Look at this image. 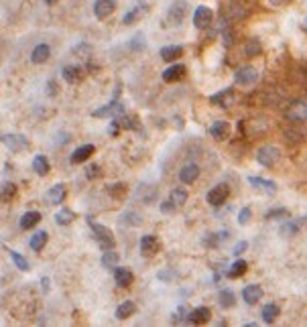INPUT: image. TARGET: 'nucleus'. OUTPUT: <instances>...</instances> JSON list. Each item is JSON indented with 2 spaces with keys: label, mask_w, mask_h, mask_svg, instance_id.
Listing matches in <instances>:
<instances>
[{
  "label": "nucleus",
  "mask_w": 307,
  "mask_h": 327,
  "mask_svg": "<svg viewBox=\"0 0 307 327\" xmlns=\"http://www.w3.org/2000/svg\"><path fill=\"white\" fill-rule=\"evenodd\" d=\"M88 222H90V228H92V232H94V236H96V240H98V246H100L102 250H112L114 244H116L114 234H112L106 226L96 224V222H92V220H88Z\"/></svg>",
  "instance_id": "nucleus-1"
},
{
  "label": "nucleus",
  "mask_w": 307,
  "mask_h": 327,
  "mask_svg": "<svg viewBox=\"0 0 307 327\" xmlns=\"http://www.w3.org/2000/svg\"><path fill=\"white\" fill-rule=\"evenodd\" d=\"M285 116L291 122H305L307 120V98H299L293 104H289V108L285 110Z\"/></svg>",
  "instance_id": "nucleus-2"
},
{
  "label": "nucleus",
  "mask_w": 307,
  "mask_h": 327,
  "mask_svg": "<svg viewBox=\"0 0 307 327\" xmlns=\"http://www.w3.org/2000/svg\"><path fill=\"white\" fill-rule=\"evenodd\" d=\"M193 27L195 29H199V31H206L210 25H212V21H214V11L210 9V7H197L195 11H193Z\"/></svg>",
  "instance_id": "nucleus-3"
},
{
  "label": "nucleus",
  "mask_w": 307,
  "mask_h": 327,
  "mask_svg": "<svg viewBox=\"0 0 307 327\" xmlns=\"http://www.w3.org/2000/svg\"><path fill=\"white\" fill-rule=\"evenodd\" d=\"M0 142H3L11 152H23L29 148V140L23 134H3L0 136Z\"/></svg>",
  "instance_id": "nucleus-4"
},
{
  "label": "nucleus",
  "mask_w": 307,
  "mask_h": 327,
  "mask_svg": "<svg viewBox=\"0 0 307 327\" xmlns=\"http://www.w3.org/2000/svg\"><path fill=\"white\" fill-rule=\"evenodd\" d=\"M257 160L261 162L263 167H267V169L275 167V162L279 160V148H277V146H273V144L261 146V150L257 152Z\"/></svg>",
  "instance_id": "nucleus-5"
},
{
  "label": "nucleus",
  "mask_w": 307,
  "mask_h": 327,
  "mask_svg": "<svg viewBox=\"0 0 307 327\" xmlns=\"http://www.w3.org/2000/svg\"><path fill=\"white\" fill-rule=\"evenodd\" d=\"M122 114H124V106L120 104L118 98H114L110 104L102 106V108H96L92 116H96V118H106V116H122Z\"/></svg>",
  "instance_id": "nucleus-6"
},
{
  "label": "nucleus",
  "mask_w": 307,
  "mask_h": 327,
  "mask_svg": "<svg viewBox=\"0 0 307 327\" xmlns=\"http://www.w3.org/2000/svg\"><path fill=\"white\" fill-rule=\"evenodd\" d=\"M259 79V71L254 69L252 65H242L234 71V81L240 84V86H250Z\"/></svg>",
  "instance_id": "nucleus-7"
},
{
  "label": "nucleus",
  "mask_w": 307,
  "mask_h": 327,
  "mask_svg": "<svg viewBox=\"0 0 307 327\" xmlns=\"http://www.w3.org/2000/svg\"><path fill=\"white\" fill-rule=\"evenodd\" d=\"M187 11H189V7H187L185 0H175V3L171 5V9H169V13H167V17H169V21L173 25H181L183 19L187 17Z\"/></svg>",
  "instance_id": "nucleus-8"
},
{
  "label": "nucleus",
  "mask_w": 307,
  "mask_h": 327,
  "mask_svg": "<svg viewBox=\"0 0 307 327\" xmlns=\"http://www.w3.org/2000/svg\"><path fill=\"white\" fill-rule=\"evenodd\" d=\"M228 195H230L228 185L226 183H220V185H216V187H212L208 191V203L210 205H222L228 199Z\"/></svg>",
  "instance_id": "nucleus-9"
},
{
  "label": "nucleus",
  "mask_w": 307,
  "mask_h": 327,
  "mask_svg": "<svg viewBox=\"0 0 307 327\" xmlns=\"http://www.w3.org/2000/svg\"><path fill=\"white\" fill-rule=\"evenodd\" d=\"M159 252V240L152 236V234H146L140 238V254L144 258H150V256H155Z\"/></svg>",
  "instance_id": "nucleus-10"
},
{
  "label": "nucleus",
  "mask_w": 307,
  "mask_h": 327,
  "mask_svg": "<svg viewBox=\"0 0 307 327\" xmlns=\"http://www.w3.org/2000/svg\"><path fill=\"white\" fill-rule=\"evenodd\" d=\"M65 195H67V187H65L63 183H57V185H53V187L47 191L45 201H47L49 205H59V203L65 201Z\"/></svg>",
  "instance_id": "nucleus-11"
},
{
  "label": "nucleus",
  "mask_w": 307,
  "mask_h": 327,
  "mask_svg": "<svg viewBox=\"0 0 307 327\" xmlns=\"http://www.w3.org/2000/svg\"><path fill=\"white\" fill-rule=\"evenodd\" d=\"M212 319V311L208 307H197V309H191L189 315H187V321L193 323V325H206L208 321Z\"/></svg>",
  "instance_id": "nucleus-12"
},
{
  "label": "nucleus",
  "mask_w": 307,
  "mask_h": 327,
  "mask_svg": "<svg viewBox=\"0 0 307 327\" xmlns=\"http://www.w3.org/2000/svg\"><path fill=\"white\" fill-rule=\"evenodd\" d=\"M116 9V0H96L94 3V15L98 19H106L114 13Z\"/></svg>",
  "instance_id": "nucleus-13"
},
{
  "label": "nucleus",
  "mask_w": 307,
  "mask_h": 327,
  "mask_svg": "<svg viewBox=\"0 0 307 327\" xmlns=\"http://www.w3.org/2000/svg\"><path fill=\"white\" fill-rule=\"evenodd\" d=\"M261 297H263V287L261 285H246L242 289V299L248 305H257L261 301Z\"/></svg>",
  "instance_id": "nucleus-14"
},
{
  "label": "nucleus",
  "mask_w": 307,
  "mask_h": 327,
  "mask_svg": "<svg viewBox=\"0 0 307 327\" xmlns=\"http://www.w3.org/2000/svg\"><path fill=\"white\" fill-rule=\"evenodd\" d=\"M94 150H96V146H94V144H84V146L75 148V150L71 152V156H69L71 165H82V162H86V160H88V158L94 154Z\"/></svg>",
  "instance_id": "nucleus-15"
},
{
  "label": "nucleus",
  "mask_w": 307,
  "mask_h": 327,
  "mask_svg": "<svg viewBox=\"0 0 307 327\" xmlns=\"http://www.w3.org/2000/svg\"><path fill=\"white\" fill-rule=\"evenodd\" d=\"M185 65L183 63H173V65H169L165 71H163V81H167V84H173V81H179L183 75H185Z\"/></svg>",
  "instance_id": "nucleus-16"
},
{
  "label": "nucleus",
  "mask_w": 307,
  "mask_h": 327,
  "mask_svg": "<svg viewBox=\"0 0 307 327\" xmlns=\"http://www.w3.org/2000/svg\"><path fill=\"white\" fill-rule=\"evenodd\" d=\"M146 11H148V7H146V5H142V3H138V5H136L132 11H128V13L124 15V19H122V25H126V27H128V25H134V23H138V21H140V19L146 15Z\"/></svg>",
  "instance_id": "nucleus-17"
},
{
  "label": "nucleus",
  "mask_w": 307,
  "mask_h": 327,
  "mask_svg": "<svg viewBox=\"0 0 307 327\" xmlns=\"http://www.w3.org/2000/svg\"><path fill=\"white\" fill-rule=\"evenodd\" d=\"M114 283H116L120 289L130 287V283H132V272H130V268L116 266V268H114Z\"/></svg>",
  "instance_id": "nucleus-18"
},
{
  "label": "nucleus",
  "mask_w": 307,
  "mask_h": 327,
  "mask_svg": "<svg viewBox=\"0 0 307 327\" xmlns=\"http://www.w3.org/2000/svg\"><path fill=\"white\" fill-rule=\"evenodd\" d=\"M183 55V47L181 45H167L161 49V59L167 63H175Z\"/></svg>",
  "instance_id": "nucleus-19"
},
{
  "label": "nucleus",
  "mask_w": 307,
  "mask_h": 327,
  "mask_svg": "<svg viewBox=\"0 0 307 327\" xmlns=\"http://www.w3.org/2000/svg\"><path fill=\"white\" fill-rule=\"evenodd\" d=\"M49 55H51V47L47 43H39L33 49V53H31V61L37 63V65H41V63H45L49 59Z\"/></svg>",
  "instance_id": "nucleus-20"
},
{
  "label": "nucleus",
  "mask_w": 307,
  "mask_h": 327,
  "mask_svg": "<svg viewBox=\"0 0 307 327\" xmlns=\"http://www.w3.org/2000/svg\"><path fill=\"white\" fill-rule=\"evenodd\" d=\"M197 177H199V167L195 165V162H187V165H183L181 171H179V179L183 183H187V185L193 183Z\"/></svg>",
  "instance_id": "nucleus-21"
},
{
  "label": "nucleus",
  "mask_w": 307,
  "mask_h": 327,
  "mask_svg": "<svg viewBox=\"0 0 307 327\" xmlns=\"http://www.w3.org/2000/svg\"><path fill=\"white\" fill-rule=\"evenodd\" d=\"M61 75H63V79L67 84H80L82 77H84V69L80 65H65L61 69Z\"/></svg>",
  "instance_id": "nucleus-22"
},
{
  "label": "nucleus",
  "mask_w": 307,
  "mask_h": 327,
  "mask_svg": "<svg viewBox=\"0 0 307 327\" xmlns=\"http://www.w3.org/2000/svg\"><path fill=\"white\" fill-rule=\"evenodd\" d=\"M17 193H19V189L15 183H11V181L3 183L0 185V203H11L17 197Z\"/></svg>",
  "instance_id": "nucleus-23"
},
{
  "label": "nucleus",
  "mask_w": 307,
  "mask_h": 327,
  "mask_svg": "<svg viewBox=\"0 0 307 327\" xmlns=\"http://www.w3.org/2000/svg\"><path fill=\"white\" fill-rule=\"evenodd\" d=\"M210 134H212L216 140H224V138H228V134H230V124L224 122V120H218V122H214V124L210 126Z\"/></svg>",
  "instance_id": "nucleus-24"
},
{
  "label": "nucleus",
  "mask_w": 307,
  "mask_h": 327,
  "mask_svg": "<svg viewBox=\"0 0 307 327\" xmlns=\"http://www.w3.org/2000/svg\"><path fill=\"white\" fill-rule=\"evenodd\" d=\"M39 222H41V213L39 211H27L23 217H21V230H31V228H35V226H39Z\"/></svg>",
  "instance_id": "nucleus-25"
},
{
  "label": "nucleus",
  "mask_w": 307,
  "mask_h": 327,
  "mask_svg": "<svg viewBox=\"0 0 307 327\" xmlns=\"http://www.w3.org/2000/svg\"><path fill=\"white\" fill-rule=\"evenodd\" d=\"M248 270V264H246V260H242V258H238V260H234L232 262V266L228 268V279H240V277H244V272Z\"/></svg>",
  "instance_id": "nucleus-26"
},
{
  "label": "nucleus",
  "mask_w": 307,
  "mask_h": 327,
  "mask_svg": "<svg viewBox=\"0 0 307 327\" xmlns=\"http://www.w3.org/2000/svg\"><path fill=\"white\" fill-rule=\"evenodd\" d=\"M33 171L37 173V175H47L49 173V158L45 156V154H37L35 158H33Z\"/></svg>",
  "instance_id": "nucleus-27"
},
{
  "label": "nucleus",
  "mask_w": 307,
  "mask_h": 327,
  "mask_svg": "<svg viewBox=\"0 0 307 327\" xmlns=\"http://www.w3.org/2000/svg\"><path fill=\"white\" fill-rule=\"evenodd\" d=\"M134 313H136V305H134L132 301H124V303H120L118 309H116V319L124 321V319H128V317L134 315Z\"/></svg>",
  "instance_id": "nucleus-28"
},
{
  "label": "nucleus",
  "mask_w": 307,
  "mask_h": 327,
  "mask_svg": "<svg viewBox=\"0 0 307 327\" xmlns=\"http://www.w3.org/2000/svg\"><path fill=\"white\" fill-rule=\"evenodd\" d=\"M185 201H187V191L181 189V187H175V189L171 191V195H169V203L177 209V207H181Z\"/></svg>",
  "instance_id": "nucleus-29"
},
{
  "label": "nucleus",
  "mask_w": 307,
  "mask_h": 327,
  "mask_svg": "<svg viewBox=\"0 0 307 327\" xmlns=\"http://www.w3.org/2000/svg\"><path fill=\"white\" fill-rule=\"evenodd\" d=\"M307 222V217H303V220H297V222H287V224H283L281 228H279V232L283 234V236H293V234H297L299 230H301V226Z\"/></svg>",
  "instance_id": "nucleus-30"
},
{
  "label": "nucleus",
  "mask_w": 307,
  "mask_h": 327,
  "mask_svg": "<svg viewBox=\"0 0 307 327\" xmlns=\"http://www.w3.org/2000/svg\"><path fill=\"white\" fill-rule=\"evenodd\" d=\"M232 98H234V92H232V90L228 88V90H222L220 94H214V96H212L210 100H212L214 104H222V106L226 108V106H230V104L234 102Z\"/></svg>",
  "instance_id": "nucleus-31"
},
{
  "label": "nucleus",
  "mask_w": 307,
  "mask_h": 327,
  "mask_svg": "<svg viewBox=\"0 0 307 327\" xmlns=\"http://www.w3.org/2000/svg\"><path fill=\"white\" fill-rule=\"evenodd\" d=\"M73 220H75V213H73L71 209H67V207H63V209H59V211L55 213V222H57L59 226H69Z\"/></svg>",
  "instance_id": "nucleus-32"
},
{
  "label": "nucleus",
  "mask_w": 307,
  "mask_h": 327,
  "mask_svg": "<svg viewBox=\"0 0 307 327\" xmlns=\"http://www.w3.org/2000/svg\"><path fill=\"white\" fill-rule=\"evenodd\" d=\"M45 244H47V232H37V234H33V238H31V242H29V246H31L33 252H41V250L45 248Z\"/></svg>",
  "instance_id": "nucleus-33"
},
{
  "label": "nucleus",
  "mask_w": 307,
  "mask_h": 327,
  "mask_svg": "<svg viewBox=\"0 0 307 327\" xmlns=\"http://www.w3.org/2000/svg\"><path fill=\"white\" fill-rule=\"evenodd\" d=\"M218 301H220V305H222L224 309H228V307H234V305H236V297H234V291H230V289H224V291H220V293H218Z\"/></svg>",
  "instance_id": "nucleus-34"
},
{
  "label": "nucleus",
  "mask_w": 307,
  "mask_h": 327,
  "mask_svg": "<svg viewBox=\"0 0 307 327\" xmlns=\"http://www.w3.org/2000/svg\"><path fill=\"white\" fill-rule=\"evenodd\" d=\"M261 315H263V321H265V323H273V321L279 317V307H277L275 303H269V305L263 307Z\"/></svg>",
  "instance_id": "nucleus-35"
},
{
  "label": "nucleus",
  "mask_w": 307,
  "mask_h": 327,
  "mask_svg": "<svg viewBox=\"0 0 307 327\" xmlns=\"http://www.w3.org/2000/svg\"><path fill=\"white\" fill-rule=\"evenodd\" d=\"M248 183L252 187H261V189H267V191H277V183L273 181H267V179H261V177H248Z\"/></svg>",
  "instance_id": "nucleus-36"
},
{
  "label": "nucleus",
  "mask_w": 307,
  "mask_h": 327,
  "mask_svg": "<svg viewBox=\"0 0 307 327\" xmlns=\"http://www.w3.org/2000/svg\"><path fill=\"white\" fill-rule=\"evenodd\" d=\"M7 252L11 254V258H13V262L17 264V268H19V270H23V272H27V270L31 268V264L27 262V258H25L23 254H19V252H15V250H11V248H7Z\"/></svg>",
  "instance_id": "nucleus-37"
},
{
  "label": "nucleus",
  "mask_w": 307,
  "mask_h": 327,
  "mask_svg": "<svg viewBox=\"0 0 307 327\" xmlns=\"http://www.w3.org/2000/svg\"><path fill=\"white\" fill-rule=\"evenodd\" d=\"M118 260H120V256L114 252V248H112V250H106L104 256H102V264H104L106 268H112V270H114V266L118 264Z\"/></svg>",
  "instance_id": "nucleus-38"
},
{
  "label": "nucleus",
  "mask_w": 307,
  "mask_h": 327,
  "mask_svg": "<svg viewBox=\"0 0 307 327\" xmlns=\"http://www.w3.org/2000/svg\"><path fill=\"white\" fill-rule=\"evenodd\" d=\"M120 124L124 126V128H132V130H140V122H138V118H136V114H122V120H120Z\"/></svg>",
  "instance_id": "nucleus-39"
},
{
  "label": "nucleus",
  "mask_w": 307,
  "mask_h": 327,
  "mask_svg": "<svg viewBox=\"0 0 307 327\" xmlns=\"http://www.w3.org/2000/svg\"><path fill=\"white\" fill-rule=\"evenodd\" d=\"M108 193L116 199H122L126 195V185L124 183H114V185H108Z\"/></svg>",
  "instance_id": "nucleus-40"
},
{
  "label": "nucleus",
  "mask_w": 307,
  "mask_h": 327,
  "mask_svg": "<svg viewBox=\"0 0 307 327\" xmlns=\"http://www.w3.org/2000/svg\"><path fill=\"white\" fill-rule=\"evenodd\" d=\"M287 215H289V211L285 207H279V209H271L267 213V220H279V217H287Z\"/></svg>",
  "instance_id": "nucleus-41"
},
{
  "label": "nucleus",
  "mask_w": 307,
  "mask_h": 327,
  "mask_svg": "<svg viewBox=\"0 0 307 327\" xmlns=\"http://www.w3.org/2000/svg\"><path fill=\"white\" fill-rule=\"evenodd\" d=\"M250 207H244V209H240V213H238V224L240 226H244V224H248L250 222Z\"/></svg>",
  "instance_id": "nucleus-42"
},
{
  "label": "nucleus",
  "mask_w": 307,
  "mask_h": 327,
  "mask_svg": "<svg viewBox=\"0 0 307 327\" xmlns=\"http://www.w3.org/2000/svg\"><path fill=\"white\" fill-rule=\"evenodd\" d=\"M86 175H88V179H90V181H94V179H98V177L102 175V169H100L98 165H90V167H88V171H86Z\"/></svg>",
  "instance_id": "nucleus-43"
},
{
  "label": "nucleus",
  "mask_w": 307,
  "mask_h": 327,
  "mask_svg": "<svg viewBox=\"0 0 307 327\" xmlns=\"http://www.w3.org/2000/svg\"><path fill=\"white\" fill-rule=\"evenodd\" d=\"M246 53H248L250 57H252V55H259V53H261V45H259L257 41H252V43L248 45V51H246Z\"/></svg>",
  "instance_id": "nucleus-44"
},
{
  "label": "nucleus",
  "mask_w": 307,
  "mask_h": 327,
  "mask_svg": "<svg viewBox=\"0 0 307 327\" xmlns=\"http://www.w3.org/2000/svg\"><path fill=\"white\" fill-rule=\"evenodd\" d=\"M120 126H122V124H120L118 120H114V122L110 124V128H108V134H110V136H116V134L120 132Z\"/></svg>",
  "instance_id": "nucleus-45"
},
{
  "label": "nucleus",
  "mask_w": 307,
  "mask_h": 327,
  "mask_svg": "<svg viewBox=\"0 0 307 327\" xmlns=\"http://www.w3.org/2000/svg\"><path fill=\"white\" fill-rule=\"evenodd\" d=\"M246 248H248V242H246V240H242V242H238V244H236V248H234V254L238 256V254H242Z\"/></svg>",
  "instance_id": "nucleus-46"
},
{
  "label": "nucleus",
  "mask_w": 307,
  "mask_h": 327,
  "mask_svg": "<svg viewBox=\"0 0 307 327\" xmlns=\"http://www.w3.org/2000/svg\"><path fill=\"white\" fill-rule=\"evenodd\" d=\"M291 0H269V5L271 7H275V9H281V7H285V5H289Z\"/></svg>",
  "instance_id": "nucleus-47"
},
{
  "label": "nucleus",
  "mask_w": 307,
  "mask_h": 327,
  "mask_svg": "<svg viewBox=\"0 0 307 327\" xmlns=\"http://www.w3.org/2000/svg\"><path fill=\"white\" fill-rule=\"evenodd\" d=\"M47 94H49L51 98H53V96L57 94V86H55V81H53V79H51V81H49V86H47Z\"/></svg>",
  "instance_id": "nucleus-48"
},
{
  "label": "nucleus",
  "mask_w": 307,
  "mask_h": 327,
  "mask_svg": "<svg viewBox=\"0 0 307 327\" xmlns=\"http://www.w3.org/2000/svg\"><path fill=\"white\" fill-rule=\"evenodd\" d=\"M185 309L187 307H177V313H175V319H179V321H183V319H187V315H185Z\"/></svg>",
  "instance_id": "nucleus-49"
},
{
  "label": "nucleus",
  "mask_w": 307,
  "mask_h": 327,
  "mask_svg": "<svg viewBox=\"0 0 307 327\" xmlns=\"http://www.w3.org/2000/svg\"><path fill=\"white\" fill-rule=\"evenodd\" d=\"M49 289V281L47 279H43V291H47Z\"/></svg>",
  "instance_id": "nucleus-50"
},
{
  "label": "nucleus",
  "mask_w": 307,
  "mask_h": 327,
  "mask_svg": "<svg viewBox=\"0 0 307 327\" xmlns=\"http://www.w3.org/2000/svg\"><path fill=\"white\" fill-rule=\"evenodd\" d=\"M57 0H45V5H55Z\"/></svg>",
  "instance_id": "nucleus-51"
}]
</instances>
